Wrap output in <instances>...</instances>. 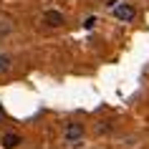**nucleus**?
Listing matches in <instances>:
<instances>
[{
    "label": "nucleus",
    "mask_w": 149,
    "mask_h": 149,
    "mask_svg": "<svg viewBox=\"0 0 149 149\" xmlns=\"http://www.w3.org/2000/svg\"><path fill=\"white\" fill-rule=\"evenodd\" d=\"M10 66H13V58L8 53H0V73H8Z\"/></svg>",
    "instance_id": "39448f33"
},
{
    "label": "nucleus",
    "mask_w": 149,
    "mask_h": 149,
    "mask_svg": "<svg viewBox=\"0 0 149 149\" xmlns=\"http://www.w3.org/2000/svg\"><path fill=\"white\" fill-rule=\"evenodd\" d=\"M20 141H23V136L18 132H5L0 144H3V149H15V147H20Z\"/></svg>",
    "instance_id": "20e7f679"
},
{
    "label": "nucleus",
    "mask_w": 149,
    "mask_h": 149,
    "mask_svg": "<svg viewBox=\"0 0 149 149\" xmlns=\"http://www.w3.org/2000/svg\"><path fill=\"white\" fill-rule=\"evenodd\" d=\"M84 134H86V129H84L81 121H68L66 129H63V141L66 144H81L84 141Z\"/></svg>",
    "instance_id": "f257e3e1"
},
{
    "label": "nucleus",
    "mask_w": 149,
    "mask_h": 149,
    "mask_svg": "<svg viewBox=\"0 0 149 149\" xmlns=\"http://www.w3.org/2000/svg\"><path fill=\"white\" fill-rule=\"evenodd\" d=\"M94 25H96V18L94 15H88L86 20H84V28H94Z\"/></svg>",
    "instance_id": "423d86ee"
},
{
    "label": "nucleus",
    "mask_w": 149,
    "mask_h": 149,
    "mask_svg": "<svg viewBox=\"0 0 149 149\" xmlns=\"http://www.w3.org/2000/svg\"><path fill=\"white\" fill-rule=\"evenodd\" d=\"M40 20H43V25H46V28H61V25L66 23V15H63L61 10H46Z\"/></svg>",
    "instance_id": "7ed1b4c3"
},
{
    "label": "nucleus",
    "mask_w": 149,
    "mask_h": 149,
    "mask_svg": "<svg viewBox=\"0 0 149 149\" xmlns=\"http://www.w3.org/2000/svg\"><path fill=\"white\" fill-rule=\"evenodd\" d=\"M111 8H114V15L119 20H124V23H132L134 18H136V8L129 5V3H119V5H111Z\"/></svg>",
    "instance_id": "f03ea898"
}]
</instances>
